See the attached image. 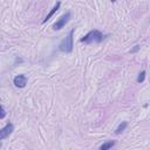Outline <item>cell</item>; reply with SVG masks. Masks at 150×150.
<instances>
[{
    "mask_svg": "<svg viewBox=\"0 0 150 150\" xmlns=\"http://www.w3.org/2000/svg\"><path fill=\"white\" fill-rule=\"evenodd\" d=\"M103 34L99 31V29H93L90 31L89 33H87L83 38H81L80 41L82 44H86V45H90V44H100L103 41Z\"/></svg>",
    "mask_w": 150,
    "mask_h": 150,
    "instance_id": "6da1fadb",
    "label": "cell"
},
{
    "mask_svg": "<svg viewBox=\"0 0 150 150\" xmlns=\"http://www.w3.org/2000/svg\"><path fill=\"white\" fill-rule=\"evenodd\" d=\"M74 28L68 33V35L65 38V39L60 42L59 45V49L63 53H72L73 52V47H74V41H73V35H74Z\"/></svg>",
    "mask_w": 150,
    "mask_h": 150,
    "instance_id": "7a4b0ae2",
    "label": "cell"
},
{
    "mask_svg": "<svg viewBox=\"0 0 150 150\" xmlns=\"http://www.w3.org/2000/svg\"><path fill=\"white\" fill-rule=\"evenodd\" d=\"M70 16H72L70 12H67V13H65L63 15H61V16L59 18V20L56 21V22H54L53 29H54V31H60V29H62V28L68 24V21L70 20Z\"/></svg>",
    "mask_w": 150,
    "mask_h": 150,
    "instance_id": "3957f363",
    "label": "cell"
},
{
    "mask_svg": "<svg viewBox=\"0 0 150 150\" xmlns=\"http://www.w3.org/2000/svg\"><path fill=\"white\" fill-rule=\"evenodd\" d=\"M13 131H14V125H13V123L8 122L1 130H0V141L7 138V137L13 133Z\"/></svg>",
    "mask_w": 150,
    "mask_h": 150,
    "instance_id": "277c9868",
    "label": "cell"
},
{
    "mask_svg": "<svg viewBox=\"0 0 150 150\" xmlns=\"http://www.w3.org/2000/svg\"><path fill=\"white\" fill-rule=\"evenodd\" d=\"M13 82H14V86L16 88H24V87H26V85L28 82V79H27L26 75L19 74V75H16V76L14 78Z\"/></svg>",
    "mask_w": 150,
    "mask_h": 150,
    "instance_id": "5b68a950",
    "label": "cell"
},
{
    "mask_svg": "<svg viewBox=\"0 0 150 150\" xmlns=\"http://www.w3.org/2000/svg\"><path fill=\"white\" fill-rule=\"evenodd\" d=\"M60 6H61V3H60V1H58V3H56V4L54 5V7H53V8L50 10V12H49V13L47 14V16H46V18L44 19V21H42V24H45V22H47V21L49 20V19H50V18H52V16L54 15V13H55L56 11H58V10L60 8Z\"/></svg>",
    "mask_w": 150,
    "mask_h": 150,
    "instance_id": "8992f818",
    "label": "cell"
},
{
    "mask_svg": "<svg viewBox=\"0 0 150 150\" xmlns=\"http://www.w3.org/2000/svg\"><path fill=\"white\" fill-rule=\"evenodd\" d=\"M128 127V122L127 121H123V122H121L120 124H119V127L115 129V134L116 135H120L121 133H123V131L125 130V128Z\"/></svg>",
    "mask_w": 150,
    "mask_h": 150,
    "instance_id": "52a82bcc",
    "label": "cell"
},
{
    "mask_svg": "<svg viewBox=\"0 0 150 150\" xmlns=\"http://www.w3.org/2000/svg\"><path fill=\"white\" fill-rule=\"evenodd\" d=\"M115 144H116L115 141H107V142H104L102 145H100V149H101V150H108V149L112 148Z\"/></svg>",
    "mask_w": 150,
    "mask_h": 150,
    "instance_id": "ba28073f",
    "label": "cell"
},
{
    "mask_svg": "<svg viewBox=\"0 0 150 150\" xmlns=\"http://www.w3.org/2000/svg\"><path fill=\"white\" fill-rule=\"evenodd\" d=\"M145 79V70H142L140 74H138V76H137V82L138 83H142Z\"/></svg>",
    "mask_w": 150,
    "mask_h": 150,
    "instance_id": "9c48e42d",
    "label": "cell"
},
{
    "mask_svg": "<svg viewBox=\"0 0 150 150\" xmlns=\"http://www.w3.org/2000/svg\"><path fill=\"white\" fill-rule=\"evenodd\" d=\"M6 116V110H5V107L4 106H1V115H0V119H4Z\"/></svg>",
    "mask_w": 150,
    "mask_h": 150,
    "instance_id": "30bf717a",
    "label": "cell"
},
{
    "mask_svg": "<svg viewBox=\"0 0 150 150\" xmlns=\"http://www.w3.org/2000/svg\"><path fill=\"white\" fill-rule=\"evenodd\" d=\"M138 49H140V46L137 45V46H135V48H133V49H130V50H129V53H135V52H137Z\"/></svg>",
    "mask_w": 150,
    "mask_h": 150,
    "instance_id": "8fae6325",
    "label": "cell"
},
{
    "mask_svg": "<svg viewBox=\"0 0 150 150\" xmlns=\"http://www.w3.org/2000/svg\"><path fill=\"white\" fill-rule=\"evenodd\" d=\"M110 1H111V3H116V0H110Z\"/></svg>",
    "mask_w": 150,
    "mask_h": 150,
    "instance_id": "7c38bea8",
    "label": "cell"
}]
</instances>
